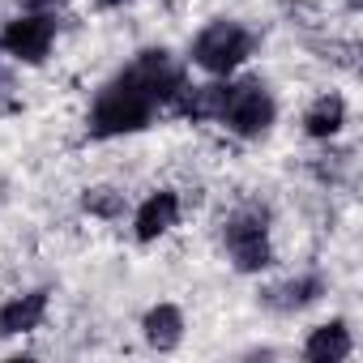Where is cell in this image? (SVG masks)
<instances>
[{"mask_svg": "<svg viewBox=\"0 0 363 363\" xmlns=\"http://www.w3.org/2000/svg\"><path fill=\"white\" fill-rule=\"evenodd\" d=\"M227 94H231V86H218V82H210V86H193L189 99H184V111H189L193 120H223Z\"/></svg>", "mask_w": 363, "mask_h": 363, "instance_id": "13", "label": "cell"}, {"mask_svg": "<svg viewBox=\"0 0 363 363\" xmlns=\"http://www.w3.org/2000/svg\"><path fill=\"white\" fill-rule=\"evenodd\" d=\"M150 111H154V99L145 94V86H141L133 73H124V77H116V82L99 94V103H94V111H90V133H94V137L137 133V128L150 124Z\"/></svg>", "mask_w": 363, "mask_h": 363, "instance_id": "1", "label": "cell"}, {"mask_svg": "<svg viewBox=\"0 0 363 363\" xmlns=\"http://www.w3.org/2000/svg\"><path fill=\"white\" fill-rule=\"evenodd\" d=\"M303 354L312 363H342L350 354V329L342 320H329V325H316L303 342Z\"/></svg>", "mask_w": 363, "mask_h": 363, "instance_id": "8", "label": "cell"}, {"mask_svg": "<svg viewBox=\"0 0 363 363\" xmlns=\"http://www.w3.org/2000/svg\"><path fill=\"white\" fill-rule=\"evenodd\" d=\"M128 73L145 86V94H150L154 103H167V99H175L179 90H184V69H179V60H175L171 52H162V48L141 52V60H137Z\"/></svg>", "mask_w": 363, "mask_h": 363, "instance_id": "5", "label": "cell"}, {"mask_svg": "<svg viewBox=\"0 0 363 363\" xmlns=\"http://www.w3.org/2000/svg\"><path fill=\"white\" fill-rule=\"evenodd\" d=\"M316 295H320V278H291L282 286H269L265 291V303L278 308V312H295V308L312 303Z\"/></svg>", "mask_w": 363, "mask_h": 363, "instance_id": "12", "label": "cell"}, {"mask_svg": "<svg viewBox=\"0 0 363 363\" xmlns=\"http://www.w3.org/2000/svg\"><path fill=\"white\" fill-rule=\"evenodd\" d=\"M94 5H103V9H111V5H124V0H94Z\"/></svg>", "mask_w": 363, "mask_h": 363, "instance_id": "17", "label": "cell"}, {"mask_svg": "<svg viewBox=\"0 0 363 363\" xmlns=\"http://www.w3.org/2000/svg\"><path fill=\"white\" fill-rule=\"evenodd\" d=\"M278 107L269 99V90L261 82H244V86H231L227 94V107H223V120L240 133V137H261L269 124H274Z\"/></svg>", "mask_w": 363, "mask_h": 363, "instance_id": "4", "label": "cell"}, {"mask_svg": "<svg viewBox=\"0 0 363 363\" xmlns=\"http://www.w3.org/2000/svg\"><path fill=\"white\" fill-rule=\"evenodd\" d=\"M43 312H48V295H43V291H30V295H22V299H9L5 308H0V337L39 329Z\"/></svg>", "mask_w": 363, "mask_h": 363, "instance_id": "9", "label": "cell"}, {"mask_svg": "<svg viewBox=\"0 0 363 363\" xmlns=\"http://www.w3.org/2000/svg\"><path fill=\"white\" fill-rule=\"evenodd\" d=\"M248 56H252V35L240 22H214L193 43V65H201L206 73H218V77L240 69Z\"/></svg>", "mask_w": 363, "mask_h": 363, "instance_id": "2", "label": "cell"}, {"mask_svg": "<svg viewBox=\"0 0 363 363\" xmlns=\"http://www.w3.org/2000/svg\"><path fill=\"white\" fill-rule=\"evenodd\" d=\"M179 223V197L175 193H154L141 210H137V240L150 244L158 235H167Z\"/></svg>", "mask_w": 363, "mask_h": 363, "instance_id": "7", "label": "cell"}, {"mask_svg": "<svg viewBox=\"0 0 363 363\" xmlns=\"http://www.w3.org/2000/svg\"><path fill=\"white\" fill-rule=\"evenodd\" d=\"M22 5H30V9H48V5H56V0H22Z\"/></svg>", "mask_w": 363, "mask_h": 363, "instance_id": "16", "label": "cell"}, {"mask_svg": "<svg viewBox=\"0 0 363 363\" xmlns=\"http://www.w3.org/2000/svg\"><path fill=\"white\" fill-rule=\"evenodd\" d=\"M9 90H13V86H9V77L0 73V116H5V111L13 107V94H9Z\"/></svg>", "mask_w": 363, "mask_h": 363, "instance_id": "15", "label": "cell"}, {"mask_svg": "<svg viewBox=\"0 0 363 363\" xmlns=\"http://www.w3.org/2000/svg\"><path fill=\"white\" fill-rule=\"evenodd\" d=\"M141 329H145V342H150L154 350H175L179 337H184V316H179L175 303H158V308L145 312Z\"/></svg>", "mask_w": 363, "mask_h": 363, "instance_id": "10", "label": "cell"}, {"mask_svg": "<svg viewBox=\"0 0 363 363\" xmlns=\"http://www.w3.org/2000/svg\"><path fill=\"white\" fill-rule=\"evenodd\" d=\"M52 39H56V26H52V18H43V13H30V18H18V22H9V26H5V35H0V48H5L13 60L39 65V60L48 56Z\"/></svg>", "mask_w": 363, "mask_h": 363, "instance_id": "6", "label": "cell"}, {"mask_svg": "<svg viewBox=\"0 0 363 363\" xmlns=\"http://www.w3.org/2000/svg\"><path fill=\"white\" fill-rule=\"evenodd\" d=\"M82 206H86L94 218H120V214H124V193L111 189V184H94V189H86Z\"/></svg>", "mask_w": 363, "mask_h": 363, "instance_id": "14", "label": "cell"}, {"mask_svg": "<svg viewBox=\"0 0 363 363\" xmlns=\"http://www.w3.org/2000/svg\"><path fill=\"white\" fill-rule=\"evenodd\" d=\"M227 248L240 274H261L274 252H269V235H265V210H244L227 223Z\"/></svg>", "mask_w": 363, "mask_h": 363, "instance_id": "3", "label": "cell"}, {"mask_svg": "<svg viewBox=\"0 0 363 363\" xmlns=\"http://www.w3.org/2000/svg\"><path fill=\"white\" fill-rule=\"evenodd\" d=\"M342 124H346V103H342L337 94H320V99L308 107V116H303L308 137H333Z\"/></svg>", "mask_w": 363, "mask_h": 363, "instance_id": "11", "label": "cell"}]
</instances>
